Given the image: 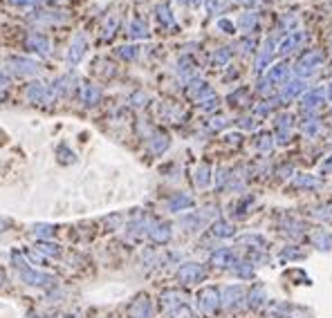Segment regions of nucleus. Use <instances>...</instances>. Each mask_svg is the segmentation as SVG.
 I'll return each mask as SVG.
<instances>
[{
    "mask_svg": "<svg viewBox=\"0 0 332 318\" xmlns=\"http://www.w3.org/2000/svg\"><path fill=\"white\" fill-rule=\"evenodd\" d=\"M13 262H16V269L20 271L22 282H27V285H31V287H52L54 282H56L52 276H47V273H40V271H36V269L27 267V262L20 258V255H13Z\"/></svg>",
    "mask_w": 332,
    "mask_h": 318,
    "instance_id": "f257e3e1",
    "label": "nucleus"
},
{
    "mask_svg": "<svg viewBox=\"0 0 332 318\" xmlns=\"http://www.w3.org/2000/svg\"><path fill=\"white\" fill-rule=\"evenodd\" d=\"M7 83H9V76L4 74L2 70H0V88H4V85H7Z\"/></svg>",
    "mask_w": 332,
    "mask_h": 318,
    "instance_id": "b1692460",
    "label": "nucleus"
},
{
    "mask_svg": "<svg viewBox=\"0 0 332 318\" xmlns=\"http://www.w3.org/2000/svg\"><path fill=\"white\" fill-rule=\"evenodd\" d=\"M43 2H45V0H43Z\"/></svg>",
    "mask_w": 332,
    "mask_h": 318,
    "instance_id": "cd10ccee",
    "label": "nucleus"
},
{
    "mask_svg": "<svg viewBox=\"0 0 332 318\" xmlns=\"http://www.w3.org/2000/svg\"><path fill=\"white\" fill-rule=\"evenodd\" d=\"M9 65H11V70L16 72V74H36V72H38V65H36L34 61L22 58V56L9 58Z\"/></svg>",
    "mask_w": 332,
    "mask_h": 318,
    "instance_id": "39448f33",
    "label": "nucleus"
},
{
    "mask_svg": "<svg viewBox=\"0 0 332 318\" xmlns=\"http://www.w3.org/2000/svg\"><path fill=\"white\" fill-rule=\"evenodd\" d=\"M139 49L135 47V45H124V47H119V56L121 58H128V61H133V58H137Z\"/></svg>",
    "mask_w": 332,
    "mask_h": 318,
    "instance_id": "ddd939ff",
    "label": "nucleus"
},
{
    "mask_svg": "<svg viewBox=\"0 0 332 318\" xmlns=\"http://www.w3.org/2000/svg\"><path fill=\"white\" fill-rule=\"evenodd\" d=\"M155 139H157V141L153 143V150H155V152H162L166 146H168V139H166V134H157Z\"/></svg>",
    "mask_w": 332,
    "mask_h": 318,
    "instance_id": "dca6fc26",
    "label": "nucleus"
},
{
    "mask_svg": "<svg viewBox=\"0 0 332 318\" xmlns=\"http://www.w3.org/2000/svg\"><path fill=\"white\" fill-rule=\"evenodd\" d=\"M115 29H117V20H112V22H110V27H106V31H103V38L110 40L112 36H115Z\"/></svg>",
    "mask_w": 332,
    "mask_h": 318,
    "instance_id": "aec40b11",
    "label": "nucleus"
},
{
    "mask_svg": "<svg viewBox=\"0 0 332 318\" xmlns=\"http://www.w3.org/2000/svg\"><path fill=\"white\" fill-rule=\"evenodd\" d=\"M218 27L222 31H227V34H233V25L229 20H218Z\"/></svg>",
    "mask_w": 332,
    "mask_h": 318,
    "instance_id": "4be33fe9",
    "label": "nucleus"
},
{
    "mask_svg": "<svg viewBox=\"0 0 332 318\" xmlns=\"http://www.w3.org/2000/svg\"><path fill=\"white\" fill-rule=\"evenodd\" d=\"M34 233L38 237H49L54 233V226H49V224H36L34 226Z\"/></svg>",
    "mask_w": 332,
    "mask_h": 318,
    "instance_id": "4468645a",
    "label": "nucleus"
},
{
    "mask_svg": "<svg viewBox=\"0 0 332 318\" xmlns=\"http://www.w3.org/2000/svg\"><path fill=\"white\" fill-rule=\"evenodd\" d=\"M56 155H58V161H61V164H70V161H74V152L67 150L65 143H61V146L56 148Z\"/></svg>",
    "mask_w": 332,
    "mask_h": 318,
    "instance_id": "f8f14e48",
    "label": "nucleus"
},
{
    "mask_svg": "<svg viewBox=\"0 0 332 318\" xmlns=\"http://www.w3.org/2000/svg\"><path fill=\"white\" fill-rule=\"evenodd\" d=\"M81 101H83L85 106H97V103L101 101V90H99L97 85H83V88H81Z\"/></svg>",
    "mask_w": 332,
    "mask_h": 318,
    "instance_id": "423d86ee",
    "label": "nucleus"
},
{
    "mask_svg": "<svg viewBox=\"0 0 332 318\" xmlns=\"http://www.w3.org/2000/svg\"><path fill=\"white\" fill-rule=\"evenodd\" d=\"M256 20H258V16H256L254 11H247V13H242V16H240V20H238V25H240V27H242V29H245V31H249L251 27L256 25Z\"/></svg>",
    "mask_w": 332,
    "mask_h": 318,
    "instance_id": "9b49d317",
    "label": "nucleus"
},
{
    "mask_svg": "<svg viewBox=\"0 0 332 318\" xmlns=\"http://www.w3.org/2000/svg\"><path fill=\"white\" fill-rule=\"evenodd\" d=\"M206 179H209V177H206V168L202 166V168H200V179H197V182H200V186H204Z\"/></svg>",
    "mask_w": 332,
    "mask_h": 318,
    "instance_id": "5701e85b",
    "label": "nucleus"
},
{
    "mask_svg": "<svg viewBox=\"0 0 332 318\" xmlns=\"http://www.w3.org/2000/svg\"><path fill=\"white\" fill-rule=\"evenodd\" d=\"M206 7H209L211 13H215L218 9H224V7H227V2H222V0H206Z\"/></svg>",
    "mask_w": 332,
    "mask_h": 318,
    "instance_id": "6ab92c4d",
    "label": "nucleus"
},
{
    "mask_svg": "<svg viewBox=\"0 0 332 318\" xmlns=\"http://www.w3.org/2000/svg\"><path fill=\"white\" fill-rule=\"evenodd\" d=\"M25 45H27V49H31V52H36V54H49V38L47 36H43V34H36V31H31L29 36H27V40H25Z\"/></svg>",
    "mask_w": 332,
    "mask_h": 318,
    "instance_id": "20e7f679",
    "label": "nucleus"
},
{
    "mask_svg": "<svg viewBox=\"0 0 332 318\" xmlns=\"http://www.w3.org/2000/svg\"><path fill=\"white\" fill-rule=\"evenodd\" d=\"M179 2H184V4H191V7H195L200 0H179Z\"/></svg>",
    "mask_w": 332,
    "mask_h": 318,
    "instance_id": "393cba45",
    "label": "nucleus"
},
{
    "mask_svg": "<svg viewBox=\"0 0 332 318\" xmlns=\"http://www.w3.org/2000/svg\"><path fill=\"white\" fill-rule=\"evenodd\" d=\"M13 7H38L43 0H9Z\"/></svg>",
    "mask_w": 332,
    "mask_h": 318,
    "instance_id": "f3484780",
    "label": "nucleus"
},
{
    "mask_svg": "<svg viewBox=\"0 0 332 318\" xmlns=\"http://www.w3.org/2000/svg\"><path fill=\"white\" fill-rule=\"evenodd\" d=\"M25 94L31 103H52L54 101V94L49 92V88L45 83H29Z\"/></svg>",
    "mask_w": 332,
    "mask_h": 318,
    "instance_id": "7ed1b4c3",
    "label": "nucleus"
},
{
    "mask_svg": "<svg viewBox=\"0 0 332 318\" xmlns=\"http://www.w3.org/2000/svg\"><path fill=\"white\" fill-rule=\"evenodd\" d=\"M283 76H285V67H283V65H276V67L272 70V79L278 81V79H283Z\"/></svg>",
    "mask_w": 332,
    "mask_h": 318,
    "instance_id": "412c9836",
    "label": "nucleus"
},
{
    "mask_svg": "<svg viewBox=\"0 0 332 318\" xmlns=\"http://www.w3.org/2000/svg\"><path fill=\"white\" fill-rule=\"evenodd\" d=\"M0 103H2V94H0Z\"/></svg>",
    "mask_w": 332,
    "mask_h": 318,
    "instance_id": "bb28decb",
    "label": "nucleus"
},
{
    "mask_svg": "<svg viewBox=\"0 0 332 318\" xmlns=\"http://www.w3.org/2000/svg\"><path fill=\"white\" fill-rule=\"evenodd\" d=\"M36 20L38 22H61V20H65V16H63V11H45V13H40V16H36Z\"/></svg>",
    "mask_w": 332,
    "mask_h": 318,
    "instance_id": "9d476101",
    "label": "nucleus"
},
{
    "mask_svg": "<svg viewBox=\"0 0 332 318\" xmlns=\"http://www.w3.org/2000/svg\"><path fill=\"white\" fill-rule=\"evenodd\" d=\"M157 20L162 22V25H166V27H173L175 25V20H173V16H170V11H168V7L166 4H157Z\"/></svg>",
    "mask_w": 332,
    "mask_h": 318,
    "instance_id": "1a4fd4ad",
    "label": "nucleus"
},
{
    "mask_svg": "<svg viewBox=\"0 0 332 318\" xmlns=\"http://www.w3.org/2000/svg\"><path fill=\"white\" fill-rule=\"evenodd\" d=\"M229 56H231V52L227 47H222L213 54V63H224V61H229Z\"/></svg>",
    "mask_w": 332,
    "mask_h": 318,
    "instance_id": "a211bd4d",
    "label": "nucleus"
},
{
    "mask_svg": "<svg viewBox=\"0 0 332 318\" xmlns=\"http://www.w3.org/2000/svg\"><path fill=\"white\" fill-rule=\"evenodd\" d=\"M301 40H303V34H301V31H296V34H290V36L285 38V43L281 45V54H290L294 47H299Z\"/></svg>",
    "mask_w": 332,
    "mask_h": 318,
    "instance_id": "0eeeda50",
    "label": "nucleus"
},
{
    "mask_svg": "<svg viewBox=\"0 0 332 318\" xmlns=\"http://www.w3.org/2000/svg\"><path fill=\"white\" fill-rule=\"evenodd\" d=\"M85 49H88V40H85V36L76 34L74 38H72L70 52H67V65H70V67L79 65V61L85 56Z\"/></svg>",
    "mask_w": 332,
    "mask_h": 318,
    "instance_id": "f03ea898",
    "label": "nucleus"
},
{
    "mask_svg": "<svg viewBox=\"0 0 332 318\" xmlns=\"http://www.w3.org/2000/svg\"><path fill=\"white\" fill-rule=\"evenodd\" d=\"M2 282H4V273L0 271V285H2Z\"/></svg>",
    "mask_w": 332,
    "mask_h": 318,
    "instance_id": "a878e982",
    "label": "nucleus"
},
{
    "mask_svg": "<svg viewBox=\"0 0 332 318\" xmlns=\"http://www.w3.org/2000/svg\"><path fill=\"white\" fill-rule=\"evenodd\" d=\"M38 251H43L45 255H58L56 244H49V242H40V244H38Z\"/></svg>",
    "mask_w": 332,
    "mask_h": 318,
    "instance_id": "2eb2a0df",
    "label": "nucleus"
},
{
    "mask_svg": "<svg viewBox=\"0 0 332 318\" xmlns=\"http://www.w3.org/2000/svg\"><path fill=\"white\" fill-rule=\"evenodd\" d=\"M128 34H130V38H146L148 29H146V25H144L142 20H133L128 25Z\"/></svg>",
    "mask_w": 332,
    "mask_h": 318,
    "instance_id": "6e6552de",
    "label": "nucleus"
}]
</instances>
